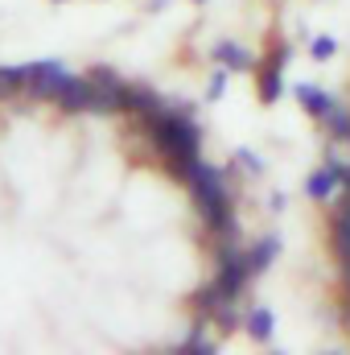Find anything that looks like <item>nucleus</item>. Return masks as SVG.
I'll use <instances>...</instances> for the list:
<instances>
[{"label":"nucleus","mask_w":350,"mask_h":355,"mask_svg":"<svg viewBox=\"0 0 350 355\" xmlns=\"http://www.w3.org/2000/svg\"><path fill=\"white\" fill-rule=\"evenodd\" d=\"M124 112H132V116H153V112H161V95L153 87H140V83H124Z\"/></svg>","instance_id":"0eeeda50"},{"label":"nucleus","mask_w":350,"mask_h":355,"mask_svg":"<svg viewBox=\"0 0 350 355\" xmlns=\"http://www.w3.org/2000/svg\"><path fill=\"white\" fill-rule=\"evenodd\" d=\"M342 174H347V166L338 162V157H330L322 170H313L309 174V182H305V190H309V198H317V202H326L330 194H334V186L342 182Z\"/></svg>","instance_id":"423d86ee"},{"label":"nucleus","mask_w":350,"mask_h":355,"mask_svg":"<svg viewBox=\"0 0 350 355\" xmlns=\"http://www.w3.org/2000/svg\"><path fill=\"white\" fill-rule=\"evenodd\" d=\"M334 252H338L342 265L350 261V194H342L338 215H334Z\"/></svg>","instance_id":"1a4fd4ad"},{"label":"nucleus","mask_w":350,"mask_h":355,"mask_svg":"<svg viewBox=\"0 0 350 355\" xmlns=\"http://www.w3.org/2000/svg\"><path fill=\"white\" fill-rule=\"evenodd\" d=\"M21 87H25V67H0V95H12Z\"/></svg>","instance_id":"4468645a"},{"label":"nucleus","mask_w":350,"mask_h":355,"mask_svg":"<svg viewBox=\"0 0 350 355\" xmlns=\"http://www.w3.org/2000/svg\"><path fill=\"white\" fill-rule=\"evenodd\" d=\"M214 58H219L227 71H252V67H256V58H252L239 42H219V46H214Z\"/></svg>","instance_id":"9d476101"},{"label":"nucleus","mask_w":350,"mask_h":355,"mask_svg":"<svg viewBox=\"0 0 350 355\" xmlns=\"http://www.w3.org/2000/svg\"><path fill=\"white\" fill-rule=\"evenodd\" d=\"M223 91H227V67H223V71H214V79H210V87H206V95H210V99H219Z\"/></svg>","instance_id":"a211bd4d"},{"label":"nucleus","mask_w":350,"mask_h":355,"mask_svg":"<svg viewBox=\"0 0 350 355\" xmlns=\"http://www.w3.org/2000/svg\"><path fill=\"white\" fill-rule=\"evenodd\" d=\"M309 54H313L317 62H330V58L338 54V42H334L330 33H322V37H313V46H309Z\"/></svg>","instance_id":"2eb2a0df"},{"label":"nucleus","mask_w":350,"mask_h":355,"mask_svg":"<svg viewBox=\"0 0 350 355\" xmlns=\"http://www.w3.org/2000/svg\"><path fill=\"white\" fill-rule=\"evenodd\" d=\"M272 331H276L272 310H268V306H256V310L248 314V335H252L256 343H268V339H272Z\"/></svg>","instance_id":"f8f14e48"},{"label":"nucleus","mask_w":350,"mask_h":355,"mask_svg":"<svg viewBox=\"0 0 350 355\" xmlns=\"http://www.w3.org/2000/svg\"><path fill=\"white\" fill-rule=\"evenodd\" d=\"M293 91H297V99H301V107H305L309 116H317V120H322V116H326V112L334 107V99H330V91H322L317 83H297Z\"/></svg>","instance_id":"6e6552de"},{"label":"nucleus","mask_w":350,"mask_h":355,"mask_svg":"<svg viewBox=\"0 0 350 355\" xmlns=\"http://www.w3.org/2000/svg\"><path fill=\"white\" fill-rule=\"evenodd\" d=\"M181 178L190 182V190H194V198H198V207H202V219H206V227L231 240V236H235V219H231V198H227L223 174L198 157V162H194V166H190Z\"/></svg>","instance_id":"f03ea898"},{"label":"nucleus","mask_w":350,"mask_h":355,"mask_svg":"<svg viewBox=\"0 0 350 355\" xmlns=\"http://www.w3.org/2000/svg\"><path fill=\"white\" fill-rule=\"evenodd\" d=\"M235 162H239L248 174H264V162L256 157V153H252V149H235Z\"/></svg>","instance_id":"f3484780"},{"label":"nucleus","mask_w":350,"mask_h":355,"mask_svg":"<svg viewBox=\"0 0 350 355\" xmlns=\"http://www.w3.org/2000/svg\"><path fill=\"white\" fill-rule=\"evenodd\" d=\"M198 4H206V0H198Z\"/></svg>","instance_id":"412c9836"},{"label":"nucleus","mask_w":350,"mask_h":355,"mask_svg":"<svg viewBox=\"0 0 350 355\" xmlns=\"http://www.w3.org/2000/svg\"><path fill=\"white\" fill-rule=\"evenodd\" d=\"M145 128L153 132V145L174 162L177 178L185 174L194 162H198V145H202V132H198V124L185 116V112H153V116H145Z\"/></svg>","instance_id":"f257e3e1"},{"label":"nucleus","mask_w":350,"mask_h":355,"mask_svg":"<svg viewBox=\"0 0 350 355\" xmlns=\"http://www.w3.org/2000/svg\"><path fill=\"white\" fill-rule=\"evenodd\" d=\"M288 58H293V50H288V46H276V54H272V67H264V75H260V99H264V103H276V99H280Z\"/></svg>","instance_id":"39448f33"},{"label":"nucleus","mask_w":350,"mask_h":355,"mask_svg":"<svg viewBox=\"0 0 350 355\" xmlns=\"http://www.w3.org/2000/svg\"><path fill=\"white\" fill-rule=\"evenodd\" d=\"M322 124L334 132V141H350V116L342 112V107H338V103H334V107L322 116Z\"/></svg>","instance_id":"ddd939ff"},{"label":"nucleus","mask_w":350,"mask_h":355,"mask_svg":"<svg viewBox=\"0 0 350 355\" xmlns=\"http://www.w3.org/2000/svg\"><path fill=\"white\" fill-rule=\"evenodd\" d=\"M276 252H280V236H264L260 244L248 252V268H252V277H260L264 268L276 261Z\"/></svg>","instance_id":"9b49d317"},{"label":"nucleus","mask_w":350,"mask_h":355,"mask_svg":"<svg viewBox=\"0 0 350 355\" xmlns=\"http://www.w3.org/2000/svg\"><path fill=\"white\" fill-rule=\"evenodd\" d=\"M248 277H252V268H248V252L235 248V244H223V248H219V277H214V289H219L227 302H235V297L243 293Z\"/></svg>","instance_id":"7ed1b4c3"},{"label":"nucleus","mask_w":350,"mask_h":355,"mask_svg":"<svg viewBox=\"0 0 350 355\" xmlns=\"http://www.w3.org/2000/svg\"><path fill=\"white\" fill-rule=\"evenodd\" d=\"M181 352H185V355H210V352H214V343H210V339L202 335V327H198V331L185 339V347H181Z\"/></svg>","instance_id":"dca6fc26"},{"label":"nucleus","mask_w":350,"mask_h":355,"mask_svg":"<svg viewBox=\"0 0 350 355\" xmlns=\"http://www.w3.org/2000/svg\"><path fill=\"white\" fill-rule=\"evenodd\" d=\"M342 277H347V289H350V261L342 265Z\"/></svg>","instance_id":"aec40b11"},{"label":"nucleus","mask_w":350,"mask_h":355,"mask_svg":"<svg viewBox=\"0 0 350 355\" xmlns=\"http://www.w3.org/2000/svg\"><path fill=\"white\" fill-rule=\"evenodd\" d=\"M71 79H75V75H66L62 62H54V58L25 67V91H33V95H42V99H58L62 91L71 87Z\"/></svg>","instance_id":"20e7f679"},{"label":"nucleus","mask_w":350,"mask_h":355,"mask_svg":"<svg viewBox=\"0 0 350 355\" xmlns=\"http://www.w3.org/2000/svg\"><path fill=\"white\" fill-rule=\"evenodd\" d=\"M342 186H347V194H350V166H347V174H342Z\"/></svg>","instance_id":"6ab92c4d"}]
</instances>
